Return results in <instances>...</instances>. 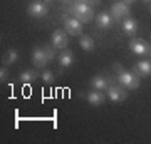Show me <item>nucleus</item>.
<instances>
[{
    "instance_id": "f257e3e1",
    "label": "nucleus",
    "mask_w": 151,
    "mask_h": 144,
    "mask_svg": "<svg viewBox=\"0 0 151 144\" xmlns=\"http://www.w3.org/2000/svg\"><path fill=\"white\" fill-rule=\"evenodd\" d=\"M113 69H114V72H116V80H118L121 85H124L126 89L134 91V89L139 87V84H141L139 82V75L136 74L134 70H126L119 62H114Z\"/></svg>"
},
{
    "instance_id": "f03ea898",
    "label": "nucleus",
    "mask_w": 151,
    "mask_h": 144,
    "mask_svg": "<svg viewBox=\"0 0 151 144\" xmlns=\"http://www.w3.org/2000/svg\"><path fill=\"white\" fill-rule=\"evenodd\" d=\"M67 14L76 17L82 24H87V22H91L94 19V5L87 4V2H81V0H74L69 5Z\"/></svg>"
},
{
    "instance_id": "7ed1b4c3",
    "label": "nucleus",
    "mask_w": 151,
    "mask_h": 144,
    "mask_svg": "<svg viewBox=\"0 0 151 144\" xmlns=\"http://www.w3.org/2000/svg\"><path fill=\"white\" fill-rule=\"evenodd\" d=\"M106 97L111 99L113 102H123L126 97H128V92H126V87L121 85L116 79L111 77V84H109L108 91H106Z\"/></svg>"
},
{
    "instance_id": "20e7f679",
    "label": "nucleus",
    "mask_w": 151,
    "mask_h": 144,
    "mask_svg": "<svg viewBox=\"0 0 151 144\" xmlns=\"http://www.w3.org/2000/svg\"><path fill=\"white\" fill-rule=\"evenodd\" d=\"M62 25H64L65 32L69 34V35H82V29H84V24L81 20H77L76 17L72 15H64L62 17Z\"/></svg>"
},
{
    "instance_id": "39448f33",
    "label": "nucleus",
    "mask_w": 151,
    "mask_h": 144,
    "mask_svg": "<svg viewBox=\"0 0 151 144\" xmlns=\"http://www.w3.org/2000/svg\"><path fill=\"white\" fill-rule=\"evenodd\" d=\"M50 44L57 50L67 49V45H69V34L65 32V29H55L52 32V35H50Z\"/></svg>"
},
{
    "instance_id": "423d86ee",
    "label": "nucleus",
    "mask_w": 151,
    "mask_h": 144,
    "mask_svg": "<svg viewBox=\"0 0 151 144\" xmlns=\"http://www.w3.org/2000/svg\"><path fill=\"white\" fill-rule=\"evenodd\" d=\"M27 14L34 19H44L49 14V7L45 5V2L42 0H34L27 7Z\"/></svg>"
},
{
    "instance_id": "0eeeda50",
    "label": "nucleus",
    "mask_w": 151,
    "mask_h": 144,
    "mask_svg": "<svg viewBox=\"0 0 151 144\" xmlns=\"http://www.w3.org/2000/svg\"><path fill=\"white\" fill-rule=\"evenodd\" d=\"M129 5L124 2V0H121V2H116L113 7H111V15H113L114 22H121L123 19H126V17L129 15Z\"/></svg>"
},
{
    "instance_id": "6e6552de",
    "label": "nucleus",
    "mask_w": 151,
    "mask_h": 144,
    "mask_svg": "<svg viewBox=\"0 0 151 144\" xmlns=\"http://www.w3.org/2000/svg\"><path fill=\"white\" fill-rule=\"evenodd\" d=\"M32 64H34V67H37V69H44V67L49 64L45 50H44V45L34 47V50H32Z\"/></svg>"
},
{
    "instance_id": "1a4fd4ad",
    "label": "nucleus",
    "mask_w": 151,
    "mask_h": 144,
    "mask_svg": "<svg viewBox=\"0 0 151 144\" xmlns=\"http://www.w3.org/2000/svg\"><path fill=\"white\" fill-rule=\"evenodd\" d=\"M129 49H131V52L133 54L141 55V57H143V55H148L150 50H151V47L143 40V39H136V37H133L129 40Z\"/></svg>"
},
{
    "instance_id": "9d476101",
    "label": "nucleus",
    "mask_w": 151,
    "mask_h": 144,
    "mask_svg": "<svg viewBox=\"0 0 151 144\" xmlns=\"http://www.w3.org/2000/svg\"><path fill=\"white\" fill-rule=\"evenodd\" d=\"M109 84H111V77L109 75H94L91 80H89V85L91 89H96V91H108Z\"/></svg>"
},
{
    "instance_id": "9b49d317",
    "label": "nucleus",
    "mask_w": 151,
    "mask_h": 144,
    "mask_svg": "<svg viewBox=\"0 0 151 144\" xmlns=\"http://www.w3.org/2000/svg\"><path fill=\"white\" fill-rule=\"evenodd\" d=\"M57 60H59V65L60 69H67V67H70V65L74 64V52L72 50H69V49H64V50H60V54L57 55Z\"/></svg>"
},
{
    "instance_id": "f8f14e48",
    "label": "nucleus",
    "mask_w": 151,
    "mask_h": 144,
    "mask_svg": "<svg viewBox=\"0 0 151 144\" xmlns=\"http://www.w3.org/2000/svg\"><path fill=\"white\" fill-rule=\"evenodd\" d=\"M86 99H87V102H89L91 106H101V104L106 101V92L91 89V91L86 92Z\"/></svg>"
},
{
    "instance_id": "ddd939ff",
    "label": "nucleus",
    "mask_w": 151,
    "mask_h": 144,
    "mask_svg": "<svg viewBox=\"0 0 151 144\" xmlns=\"http://www.w3.org/2000/svg\"><path fill=\"white\" fill-rule=\"evenodd\" d=\"M121 29H123V32L126 34V35L133 37V35L138 32V22H136V19L128 15L126 19H123V22H121Z\"/></svg>"
},
{
    "instance_id": "4468645a",
    "label": "nucleus",
    "mask_w": 151,
    "mask_h": 144,
    "mask_svg": "<svg viewBox=\"0 0 151 144\" xmlns=\"http://www.w3.org/2000/svg\"><path fill=\"white\" fill-rule=\"evenodd\" d=\"M96 22H97V27L99 29L106 30V29H109L114 24V19H113V15H109L108 12H99L96 17Z\"/></svg>"
},
{
    "instance_id": "2eb2a0df",
    "label": "nucleus",
    "mask_w": 151,
    "mask_h": 144,
    "mask_svg": "<svg viewBox=\"0 0 151 144\" xmlns=\"http://www.w3.org/2000/svg\"><path fill=\"white\" fill-rule=\"evenodd\" d=\"M133 70L139 77H148V75H151V62L150 60H139L138 64H134Z\"/></svg>"
},
{
    "instance_id": "dca6fc26",
    "label": "nucleus",
    "mask_w": 151,
    "mask_h": 144,
    "mask_svg": "<svg viewBox=\"0 0 151 144\" xmlns=\"http://www.w3.org/2000/svg\"><path fill=\"white\" fill-rule=\"evenodd\" d=\"M19 59H20L19 50H15V49H9V50L4 54V57H2V64L5 65V67H9V65H14Z\"/></svg>"
},
{
    "instance_id": "f3484780",
    "label": "nucleus",
    "mask_w": 151,
    "mask_h": 144,
    "mask_svg": "<svg viewBox=\"0 0 151 144\" xmlns=\"http://www.w3.org/2000/svg\"><path fill=\"white\" fill-rule=\"evenodd\" d=\"M39 77H40V74H39L35 69H32V70L27 69V70H24V72L19 75V80H22V82H25V84H27V82H34V80H37Z\"/></svg>"
},
{
    "instance_id": "a211bd4d",
    "label": "nucleus",
    "mask_w": 151,
    "mask_h": 144,
    "mask_svg": "<svg viewBox=\"0 0 151 144\" xmlns=\"http://www.w3.org/2000/svg\"><path fill=\"white\" fill-rule=\"evenodd\" d=\"M79 45H81L82 50L91 52L92 49H94V40H92V37H89V35H81V37H79Z\"/></svg>"
},
{
    "instance_id": "6ab92c4d",
    "label": "nucleus",
    "mask_w": 151,
    "mask_h": 144,
    "mask_svg": "<svg viewBox=\"0 0 151 144\" xmlns=\"http://www.w3.org/2000/svg\"><path fill=\"white\" fill-rule=\"evenodd\" d=\"M44 50H45V55H47L49 62L55 60V57H57V49L52 47V44H50V45H49V44H44Z\"/></svg>"
},
{
    "instance_id": "aec40b11",
    "label": "nucleus",
    "mask_w": 151,
    "mask_h": 144,
    "mask_svg": "<svg viewBox=\"0 0 151 144\" xmlns=\"http://www.w3.org/2000/svg\"><path fill=\"white\" fill-rule=\"evenodd\" d=\"M40 79H42L45 84H52V82L55 80V75H54V72H52V70L44 69L42 72H40Z\"/></svg>"
},
{
    "instance_id": "412c9836",
    "label": "nucleus",
    "mask_w": 151,
    "mask_h": 144,
    "mask_svg": "<svg viewBox=\"0 0 151 144\" xmlns=\"http://www.w3.org/2000/svg\"><path fill=\"white\" fill-rule=\"evenodd\" d=\"M7 79H9V69H7L5 65H4V67L0 69V82L4 84V82H5Z\"/></svg>"
},
{
    "instance_id": "4be33fe9",
    "label": "nucleus",
    "mask_w": 151,
    "mask_h": 144,
    "mask_svg": "<svg viewBox=\"0 0 151 144\" xmlns=\"http://www.w3.org/2000/svg\"><path fill=\"white\" fill-rule=\"evenodd\" d=\"M81 2H87V4H91V5H96V4H99V0H81Z\"/></svg>"
},
{
    "instance_id": "5701e85b",
    "label": "nucleus",
    "mask_w": 151,
    "mask_h": 144,
    "mask_svg": "<svg viewBox=\"0 0 151 144\" xmlns=\"http://www.w3.org/2000/svg\"><path fill=\"white\" fill-rule=\"evenodd\" d=\"M62 2H64L65 5H70V4H72V2H74V0H62Z\"/></svg>"
},
{
    "instance_id": "b1692460",
    "label": "nucleus",
    "mask_w": 151,
    "mask_h": 144,
    "mask_svg": "<svg viewBox=\"0 0 151 144\" xmlns=\"http://www.w3.org/2000/svg\"><path fill=\"white\" fill-rule=\"evenodd\" d=\"M124 2H126V4H128V5H131V4H134L136 0H124Z\"/></svg>"
},
{
    "instance_id": "393cba45",
    "label": "nucleus",
    "mask_w": 151,
    "mask_h": 144,
    "mask_svg": "<svg viewBox=\"0 0 151 144\" xmlns=\"http://www.w3.org/2000/svg\"><path fill=\"white\" fill-rule=\"evenodd\" d=\"M44 2H45V4H50V2H54V0H44Z\"/></svg>"
},
{
    "instance_id": "a878e982",
    "label": "nucleus",
    "mask_w": 151,
    "mask_h": 144,
    "mask_svg": "<svg viewBox=\"0 0 151 144\" xmlns=\"http://www.w3.org/2000/svg\"><path fill=\"white\" fill-rule=\"evenodd\" d=\"M143 2H146V4H148V2H151V0H143Z\"/></svg>"
},
{
    "instance_id": "bb28decb",
    "label": "nucleus",
    "mask_w": 151,
    "mask_h": 144,
    "mask_svg": "<svg viewBox=\"0 0 151 144\" xmlns=\"http://www.w3.org/2000/svg\"><path fill=\"white\" fill-rule=\"evenodd\" d=\"M150 12H151V2H150Z\"/></svg>"
},
{
    "instance_id": "cd10ccee",
    "label": "nucleus",
    "mask_w": 151,
    "mask_h": 144,
    "mask_svg": "<svg viewBox=\"0 0 151 144\" xmlns=\"http://www.w3.org/2000/svg\"><path fill=\"white\" fill-rule=\"evenodd\" d=\"M150 52H151V50H150Z\"/></svg>"
}]
</instances>
